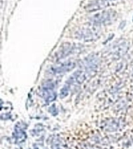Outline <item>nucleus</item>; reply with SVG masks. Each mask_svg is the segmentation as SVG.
Returning a JSON list of instances; mask_svg holds the SVG:
<instances>
[{
  "label": "nucleus",
  "mask_w": 133,
  "mask_h": 149,
  "mask_svg": "<svg viewBox=\"0 0 133 149\" xmlns=\"http://www.w3.org/2000/svg\"><path fill=\"white\" fill-rule=\"evenodd\" d=\"M125 23H126L125 21H122V22L121 23V24H120L121 26H119V29H122V28L125 26Z\"/></svg>",
  "instance_id": "nucleus-14"
},
{
  "label": "nucleus",
  "mask_w": 133,
  "mask_h": 149,
  "mask_svg": "<svg viewBox=\"0 0 133 149\" xmlns=\"http://www.w3.org/2000/svg\"><path fill=\"white\" fill-rule=\"evenodd\" d=\"M51 148L52 149H65L62 142L61 141V140L58 137L54 138L53 141H51Z\"/></svg>",
  "instance_id": "nucleus-11"
},
{
  "label": "nucleus",
  "mask_w": 133,
  "mask_h": 149,
  "mask_svg": "<svg viewBox=\"0 0 133 149\" xmlns=\"http://www.w3.org/2000/svg\"><path fill=\"white\" fill-rule=\"evenodd\" d=\"M40 93L46 102H53L57 98V93L54 89L41 88V90Z\"/></svg>",
  "instance_id": "nucleus-8"
},
{
  "label": "nucleus",
  "mask_w": 133,
  "mask_h": 149,
  "mask_svg": "<svg viewBox=\"0 0 133 149\" xmlns=\"http://www.w3.org/2000/svg\"><path fill=\"white\" fill-rule=\"evenodd\" d=\"M85 79H86L85 73L83 71L77 70L69 78L66 84L69 86L72 85H79V84H81Z\"/></svg>",
  "instance_id": "nucleus-7"
},
{
  "label": "nucleus",
  "mask_w": 133,
  "mask_h": 149,
  "mask_svg": "<svg viewBox=\"0 0 133 149\" xmlns=\"http://www.w3.org/2000/svg\"><path fill=\"white\" fill-rule=\"evenodd\" d=\"M69 86L65 84L64 87H63L62 89H61L60 92V98L61 99H63L65 98V96H67L68 94H69Z\"/></svg>",
  "instance_id": "nucleus-12"
},
{
  "label": "nucleus",
  "mask_w": 133,
  "mask_h": 149,
  "mask_svg": "<svg viewBox=\"0 0 133 149\" xmlns=\"http://www.w3.org/2000/svg\"><path fill=\"white\" fill-rule=\"evenodd\" d=\"M100 33V29L98 26L93 24L92 26L83 27L80 30H77L76 33V38L83 40L85 41H92L97 39L98 35Z\"/></svg>",
  "instance_id": "nucleus-2"
},
{
  "label": "nucleus",
  "mask_w": 133,
  "mask_h": 149,
  "mask_svg": "<svg viewBox=\"0 0 133 149\" xmlns=\"http://www.w3.org/2000/svg\"><path fill=\"white\" fill-rule=\"evenodd\" d=\"M110 5V1L108 0H95L91 2L86 6L85 9L88 12H95L99 9H102L105 7H107Z\"/></svg>",
  "instance_id": "nucleus-6"
},
{
  "label": "nucleus",
  "mask_w": 133,
  "mask_h": 149,
  "mask_svg": "<svg viewBox=\"0 0 133 149\" xmlns=\"http://www.w3.org/2000/svg\"><path fill=\"white\" fill-rule=\"evenodd\" d=\"M125 43L123 42L121 43V44H119V45H115L114 46V49H113V53L115 54L116 56H121L124 54H125V52L127 51V49L128 47H125Z\"/></svg>",
  "instance_id": "nucleus-10"
},
{
  "label": "nucleus",
  "mask_w": 133,
  "mask_h": 149,
  "mask_svg": "<svg viewBox=\"0 0 133 149\" xmlns=\"http://www.w3.org/2000/svg\"><path fill=\"white\" fill-rule=\"evenodd\" d=\"M49 112H50L53 116H56V115L58 114V109H57V107H56L55 105H52V106L49 108Z\"/></svg>",
  "instance_id": "nucleus-13"
},
{
  "label": "nucleus",
  "mask_w": 133,
  "mask_h": 149,
  "mask_svg": "<svg viewBox=\"0 0 133 149\" xmlns=\"http://www.w3.org/2000/svg\"><path fill=\"white\" fill-rule=\"evenodd\" d=\"M76 63L75 61H67L53 66L51 68V72H52L53 74H61L64 72H69L76 67Z\"/></svg>",
  "instance_id": "nucleus-4"
},
{
  "label": "nucleus",
  "mask_w": 133,
  "mask_h": 149,
  "mask_svg": "<svg viewBox=\"0 0 133 149\" xmlns=\"http://www.w3.org/2000/svg\"><path fill=\"white\" fill-rule=\"evenodd\" d=\"M108 1H112V0H108Z\"/></svg>",
  "instance_id": "nucleus-16"
},
{
  "label": "nucleus",
  "mask_w": 133,
  "mask_h": 149,
  "mask_svg": "<svg viewBox=\"0 0 133 149\" xmlns=\"http://www.w3.org/2000/svg\"><path fill=\"white\" fill-rule=\"evenodd\" d=\"M34 149H40V148H34Z\"/></svg>",
  "instance_id": "nucleus-15"
},
{
  "label": "nucleus",
  "mask_w": 133,
  "mask_h": 149,
  "mask_svg": "<svg viewBox=\"0 0 133 149\" xmlns=\"http://www.w3.org/2000/svg\"><path fill=\"white\" fill-rule=\"evenodd\" d=\"M84 68L88 72H93L96 69L98 65L97 58L93 56H90L88 58H86V61L83 62Z\"/></svg>",
  "instance_id": "nucleus-9"
},
{
  "label": "nucleus",
  "mask_w": 133,
  "mask_h": 149,
  "mask_svg": "<svg viewBox=\"0 0 133 149\" xmlns=\"http://www.w3.org/2000/svg\"><path fill=\"white\" fill-rule=\"evenodd\" d=\"M26 128L27 125L21 124L20 123H18L15 126L14 128V132L13 134V137L14 141L17 144H23L27 139V134H26Z\"/></svg>",
  "instance_id": "nucleus-3"
},
{
  "label": "nucleus",
  "mask_w": 133,
  "mask_h": 149,
  "mask_svg": "<svg viewBox=\"0 0 133 149\" xmlns=\"http://www.w3.org/2000/svg\"><path fill=\"white\" fill-rule=\"evenodd\" d=\"M117 13L114 10H106L101 13L94 14L90 18L92 24L100 26L103 24H107L116 19Z\"/></svg>",
  "instance_id": "nucleus-1"
},
{
  "label": "nucleus",
  "mask_w": 133,
  "mask_h": 149,
  "mask_svg": "<svg viewBox=\"0 0 133 149\" xmlns=\"http://www.w3.org/2000/svg\"><path fill=\"white\" fill-rule=\"evenodd\" d=\"M132 19H133V18H132ZM132 20H133V19H132Z\"/></svg>",
  "instance_id": "nucleus-17"
},
{
  "label": "nucleus",
  "mask_w": 133,
  "mask_h": 149,
  "mask_svg": "<svg viewBox=\"0 0 133 149\" xmlns=\"http://www.w3.org/2000/svg\"><path fill=\"white\" fill-rule=\"evenodd\" d=\"M76 51V50L74 45L70 44V43H65V44H63V46L62 45V48L59 49L58 52L55 54V58L57 60H60L72 53H74Z\"/></svg>",
  "instance_id": "nucleus-5"
}]
</instances>
